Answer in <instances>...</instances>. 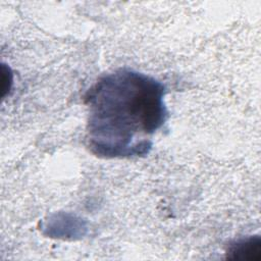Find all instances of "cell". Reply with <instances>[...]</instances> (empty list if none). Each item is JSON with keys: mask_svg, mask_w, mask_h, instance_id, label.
Wrapping results in <instances>:
<instances>
[{"mask_svg": "<svg viewBox=\"0 0 261 261\" xmlns=\"http://www.w3.org/2000/svg\"><path fill=\"white\" fill-rule=\"evenodd\" d=\"M164 95L163 84L132 69L100 77L85 95L90 150L105 158L148 154L168 116Z\"/></svg>", "mask_w": 261, "mask_h": 261, "instance_id": "1", "label": "cell"}, {"mask_svg": "<svg viewBox=\"0 0 261 261\" xmlns=\"http://www.w3.org/2000/svg\"><path fill=\"white\" fill-rule=\"evenodd\" d=\"M227 257L241 260H260L261 240L258 236L239 240L229 245Z\"/></svg>", "mask_w": 261, "mask_h": 261, "instance_id": "2", "label": "cell"}]
</instances>
